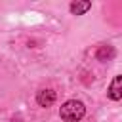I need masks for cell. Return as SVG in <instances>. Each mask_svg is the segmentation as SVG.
I'll use <instances>...</instances> for the list:
<instances>
[{
	"mask_svg": "<svg viewBox=\"0 0 122 122\" xmlns=\"http://www.w3.org/2000/svg\"><path fill=\"white\" fill-rule=\"evenodd\" d=\"M55 99H57V95L53 90H40L36 93V103L40 107H51L55 103Z\"/></svg>",
	"mask_w": 122,
	"mask_h": 122,
	"instance_id": "obj_3",
	"label": "cell"
},
{
	"mask_svg": "<svg viewBox=\"0 0 122 122\" xmlns=\"http://www.w3.org/2000/svg\"><path fill=\"white\" fill-rule=\"evenodd\" d=\"M114 55H116V50L112 46H109V44L99 46L97 51H95V59L97 61H111V59H114Z\"/></svg>",
	"mask_w": 122,
	"mask_h": 122,
	"instance_id": "obj_4",
	"label": "cell"
},
{
	"mask_svg": "<svg viewBox=\"0 0 122 122\" xmlns=\"http://www.w3.org/2000/svg\"><path fill=\"white\" fill-rule=\"evenodd\" d=\"M69 10H71L72 15H84L88 10H92V2H88V0H76V2L69 4Z\"/></svg>",
	"mask_w": 122,
	"mask_h": 122,
	"instance_id": "obj_5",
	"label": "cell"
},
{
	"mask_svg": "<svg viewBox=\"0 0 122 122\" xmlns=\"http://www.w3.org/2000/svg\"><path fill=\"white\" fill-rule=\"evenodd\" d=\"M84 114H86V107L78 99H69L59 109V116L63 122H78V120H82Z\"/></svg>",
	"mask_w": 122,
	"mask_h": 122,
	"instance_id": "obj_1",
	"label": "cell"
},
{
	"mask_svg": "<svg viewBox=\"0 0 122 122\" xmlns=\"http://www.w3.org/2000/svg\"><path fill=\"white\" fill-rule=\"evenodd\" d=\"M107 95H109V99H112V101L122 99V74H118V76L112 78V82L109 84Z\"/></svg>",
	"mask_w": 122,
	"mask_h": 122,
	"instance_id": "obj_2",
	"label": "cell"
}]
</instances>
